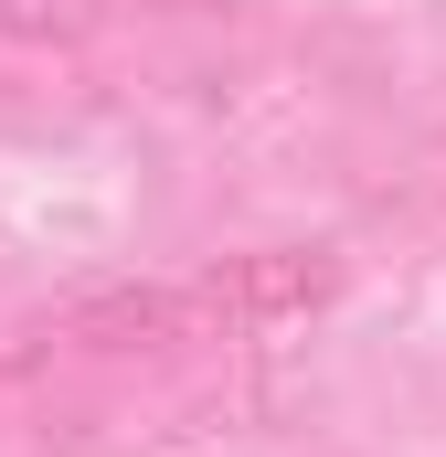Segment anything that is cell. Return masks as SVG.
I'll return each instance as SVG.
<instances>
[{"label": "cell", "instance_id": "6da1fadb", "mask_svg": "<svg viewBox=\"0 0 446 457\" xmlns=\"http://www.w3.org/2000/svg\"><path fill=\"white\" fill-rule=\"evenodd\" d=\"M330 287H340L330 245H255V255H223L213 277H192V341H244V330L309 320V309H330Z\"/></svg>", "mask_w": 446, "mask_h": 457}, {"label": "cell", "instance_id": "3957f363", "mask_svg": "<svg viewBox=\"0 0 446 457\" xmlns=\"http://www.w3.org/2000/svg\"><path fill=\"white\" fill-rule=\"evenodd\" d=\"M0 32L11 43H86L96 32V0H0Z\"/></svg>", "mask_w": 446, "mask_h": 457}, {"label": "cell", "instance_id": "7a4b0ae2", "mask_svg": "<svg viewBox=\"0 0 446 457\" xmlns=\"http://www.w3.org/2000/svg\"><path fill=\"white\" fill-rule=\"evenodd\" d=\"M64 341L86 351H160V341H192V287H96L64 309Z\"/></svg>", "mask_w": 446, "mask_h": 457}]
</instances>
